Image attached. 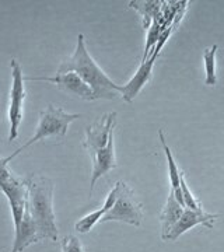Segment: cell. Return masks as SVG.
I'll return each instance as SVG.
<instances>
[{
    "mask_svg": "<svg viewBox=\"0 0 224 252\" xmlns=\"http://www.w3.org/2000/svg\"><path fill=\"white\" fill-rule=\"evenodd\" d=\"M179 187H181V192H182V199H184V206L187 209H192V210H203L202 205L197 202V199L193 196V193L191 192L188 184L185 181V175L181 171V177H179Z\"/></svg>",
    "mask_w": 224,
    "mask_h": 252,
    "instance_id": "cell-16",
    "label": "cell"
},
{
    "mask_svg": "<svg viewBox=\"0 0 224 252\" xmlns=\"http://www.w3.org/2000/svg\"><path fill=\"white\" fill-rule=\"evenodd\" d=\"M0 190L6 195L10 203V210L14 223V231L23 221L28 199V188L26 178L17 177L10 168L0 175Z\"/></svg>",
    "mask_w": 224,
    "mask_h": 252,
    "instance_id": "cell-6",
    "label": "cell"
},
{
    "mask_svg": "<svg viewBox=\"0 0 224 252\" xmlns=\"http://www.w3.org/2000/svg\"><path fill=\"white\" fill-rule=\"evenodd\" d=\"M10 67H11V90H10L9 102V142H11L18 137V129L24 115V101L27 97V91L24 86L26 77L23 76V69L20 63L16 59H11Z\"/></svg>",
    "mask_w": 224,
    "mask_h": 252,
    "instance_id": "cell-5",
    "label": "cell"
},
{
    "mask_svg": "<svg viewBox=\"0 0 224 252\" xmlns=\"http://www.w3.org/2000/svg\"><path fill=\"white\" fill-rule=\"evenodd\" d=\"M93 160V172H91V180H90V195L93 193L96 182L104 177L105 174L117 168V158H115V146H114V132L109 136L108 144L98 150L96 156L91 158Z\"/></svg>",
    "mask_w": 224,
    "mask_h": 252,
    "instance_id": "cell-11",
    "label": "cell"
},
{
    "mask_svg": "<svg viewBox=\"0 0 224 252\" xmlns=\"http://www.w3.org/2000/svg\"><path fill=\"white\" fill-rule=\"evenodd\" d=\"M185 207H182L177 202V199L174 196L172 190L168 195V199L165 202V206L162 207V210L160 212V223H161V238L165 241L167 235L172 230V227L178 223L179 217L182 216Z\"/></svg>",
    "mask_w": 224,
    "mask_h": 252,
    "instance_id": "cell-12",
    "label": "cell"
},
{
    "mask_svg": "<svg viewBox=\"0 0 224 252\" xmlns=\"http://www.w3.org/2000/svg\"><path fill=\"white\" fill-rule=\"evenodd\" d=\"M159 137H160V142H161L162 149H164V153L167 157V162H168V174H170V181H171V190L174 193V196L177 199L179 205L182 207L184 206V199H182V192H181V187H179V177H181V171H179L178 165L174 160V156L171 153L170 146L165 142V137H164V132L161 129L159 130Z\"/></svg>",
    "mask_w": 224,
    "mask_h": 252,
    "instance_id": "cell-13",
    "label": "cell"
},
{
    "mask_svg": "<svg viewBox=\"0 0 224 252\" xmlns=\"http://www.w3.org/2000/svg\"><path fill=\"white\" fill-rule=\"evenodd\" d=\"M67 72H74L80 76L81 80L93 91L94 99H114L119 93H122V87L111 80L91 58L83 34L77 36L74 52L64 59L58 69V73Z\"/></svg>",
    "mask_w": 224,
    "mask_h": 252,
    "instance_id": "cell-1",
    "label": "cell"
},
{
    "mask_svg": "<svg viewBox=\"0 0 224 252\" xmlns=\"http://www.w3.org/2000/svg\"><path fill=\"white\" fill-rule=\"evenodd\" d=\"M121 189H122V181H118L117 184H115V187L109 190L107 199H105V202H104V206L102 207L105 209V212H108L109 209L114 207L115 202L118 200V196H119V193H121Z\"/></svg>",
    "mask_w": 224,
    "mask_h": 252,
    "instance_id": "cell-19",
    "label": "cell"
},
{
    "mask_svg": "<svg viewBox=\"0 0 224 252\" xmlns=\"http://www.w3.org/2000/svg\"><path fill=\"white\" fill-rule=\"evenodd\" d=\"M9 170V161L6 160V158H1L0 157V175L3 174V172H6Z\"/></svg>",
    "mask_w": 224,
    "mask_h": 252,
    "instance_id": "cell-20",
    "label": "cell"
},
{
    "mask_svg": "<svg viewBox=\"0 0 224 252\" xmlns=\"http://www.w3.org/2000/svg\"><path fill=\"white\" fill-rule=\"evenodd\" d=\"M217 217H219V215H210V213H206L205 210H192V209L185 207L182 212V216L179 217L178 223L172 227V230L168 233L165 241H175L184 233H187L188 230L193 228L197 224L205 225L206 228L212 230Z\"/></svg>",
    "mask_w": 224,
    "mask_h": 252,
    "instance_id": "cell-9",
    "label": "cell"
},
{
    "mask_svg": "<svg viewBox=\"0 0 224 252\" xmlns=\"http://www.w3.org/2000/svg\"><path fill=\"white\" fill-rule=\"evenodd\" d=\"M28 188L27 205L36 225L38 243L59 240L56 216L54 212V182L42 174H30L26 177Z\"/></svg>",
    "mask_w": 224,
    "mask_h": 252,
    "instance_id": "cell-2",
    "label": "cell"
},
{
    "mask_svg": "<svg viewBox=\"0 0 224 252\" xmlns=\"http://www.w3.org/2000/svg\"><path fill=\"white\" fill-rule=\"evenodd\" d=\"M159 55H160L159 52L154 51L146 61H142L133 77L122 87V93L121 94H122V98L125 99L126 102H132L137 97V94L142 91L144 86L150 81L153 74V66H154L156 59L159 58Z\"/></svg>",
    "mask_w": 224,
    "mask_h": 252,
    "instance_id": "cell-10",
    "label": "cell"
},
{
    "mask_svg": "<svg viewBox=\"0 0 224 252\" xmlns=\"http://www.w3.org/2000/svg\"><path fill=\"white\" fill-rule=\"evenodd\" d=\"M62 252H84V248L77 237L67 235L62 241Z\"/></svg>",
    "mask_w": 224,
    "mask_h": 252,
    "instance_id": "cell-18",
    "label": "cell"
},
{
    "mask_svg": "<svg viewBox=\"0 0 224 252\" xmlns=\"http://www.w3.org/2000/svg\"><path fill=\"white\" fill-rule=\"evenodd\" d=\"M105 213H107V212H105L104 207H101V209L96 210V212H91V213L86 215L84 217H81L80 220L74 224V230H76L77 233H80V234L89 233L90 230H93L94 225L101 221V219L104 217Z\"/></svg>",
    "mask_w": 224,
    "mask_h": 252,
    "instance_id": "cell-15",
    "label": "cell"
},
{
    "mask_svg": "<svg viewBox=\"0 0 224 252\" xmlns=\"http://www.w3.org/2000/svg\"><path fill=\"white\" fill-rule=\"evenodd\" d=\"M160 26L157 21H153L152 27L147 30V41H146V46H144V54H143V59L142 61H146L150 55L154 52L156 46H157V42L160 39Z\"/></svg>",
    "mask_w": 224,
    "mask_h": 252,
    "instance_id": "cell-17",
    "label": "cell"
},
{
    "mask_svg": "<svg viewBox=\"0 0 224 252\" xmlns=\"http://www.w3.org/2000/svg\"><path fill=\"white\" fill-rule=\"evenodd\" d=\"M28 81H48L55 84L59 90L64 91L66 94H70L73 97L86 101H94V94L89 86L81 80V77L74 72L56 73V76L52 77H26Z\"/></svg>",
    "mask_w": 224,
    "mask_h": 252,
    "instance_id": "cell-8",
    "label": "cell"
},
{
    "mask_svg": "<svg viewBox=\"0 0 224 252\" xmlns=\"http://www.w3.org/2000/svg\"><path fill=\"white\" fill-rule=\"evenodd\" d=\"M80 117V114H69L63 108L54 107V105H48L39 114V121H38V126H36L34 136L24 146H21L17 152H14L13 154H10L9 157H6V160L10 162L23 150H26L30 146H32V144L39 142V140H44L46 137H54V136L64 137V135L67 133V129H69L70 124L74 122L76 119H79Z\"/></svg>",
    "mask_w": 224,
    "mask_h": 252,
    "instance_id": "cell-3",
    "label": "cell"
},
{
    "mask_svg": "<svg viewBox=\"0 0 224 252\" xmlns=\"http://www.w3.org/2000/svg\"><path fill=\"white\" fill-rule=\"evenodd\" d=\"M117 126V112H109L99 118L94 124L87 126L86 137L83 140V147L89 152L93 158L96 153L108 144L109 136Z\"/></svg>",
    "mask_w": 224,
    "mask_h": 252,
    "instance_id": "cell-7",
    "label": "cell"
},
{
    "mask_svg": "<svg viewBox=\"0 0 224 252\" xmlns=\"http://www.w3.org/2000/svg\"><path fill=\"white\" fill-rule=\"evenodd\" d=\"M143 205L136 198L134 192L129 185L122 181V189L118 200L112 209H109L99 223L105 221H122L132 225H140L143 223Z\"/></svg>",
    "mask_w": 224,
    "mask_h": 252,
    "instance_id": "cell-4",
    "label": "cell"
},
{
    "mask_svg": "<svg viewBox=\"0 0 224 252\" xmlns=\"http://www.w3.org/2000/svg\"><path fill=\"white\" fill-rule=\"evenodd\" d=\"M219 45L215 44L210 48H206L203 52V61H205V72H206V79L205 84L206 86H215L217 83V73H216V54H217Z\"/></svg>",
    "mask_w": 224,
    "mask_h": 252,
    "instance_id": "cell-14",
    "label": "cell"
}]
</instances>
